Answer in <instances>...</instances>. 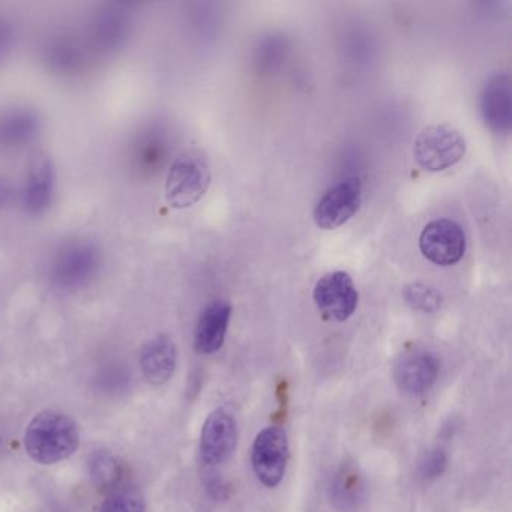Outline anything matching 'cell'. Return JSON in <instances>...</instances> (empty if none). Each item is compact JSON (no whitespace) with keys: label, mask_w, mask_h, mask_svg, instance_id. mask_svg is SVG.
<instances>
[{"label":"cell","mask_w":512,"mask_h":512,"mask_svg":"<svg viewBox=\"0 0 512 512\" xmlns=\"http://www.w3.org/2000/svg\"><path fill=\"white\" fill-rule=\"evenodd\" d=\"M103 256L88 239L64 242L50 259L49 281L59 292L74 293L85 289L97 278Z\"/></svg>","instance_id":"obj_2"},{"label":"cell","mask_w":512,"mask_h":512,"mask_svg":"<svg viewBox=\"0 0 512 512\" xmlns=\"http://www.w3.org/2000/svg\"><path fill=\"white\" fill-rule=\"evenodd\" d=\"M88 470L92 482L101 490H113L122 479L121 464L106 451H97L91 455Z\"/></svg>","instance_id":"obj_19"},{"label":"cell","mask_w":512,"mask_h":512,"mask_svg":"<svg viewBox=\"0 0 512 512\" xmlns=\"http://www.w3.org/2000/svg\"><path fill=\"white\" fill-rule=\"evenodd\" d=\"M238 437L239 427L235 412L227 406L212 410L200 433V460L208 467L226 463L238 446Z\"/></svg>","instance_id":"obj_6"},{"label":"cell","mask_w":512,"mask_h":512,"mask_svg":"<svg viewBox=\"0 0 512 512\" xmlns=\"http://www.w3.org/2000/svg\"><path fill=\"white\" fill-rule=\"evenodd\" d=\"M419 250L434 265L452 266L463 259L466 235L457 221L439 218L428 223L422 230Z\"/></svg>","instance_id":"obj_9"},{"label":"cell","mask_w":512,"mask_h":512,"mask_svg":"<svg viewBox=\"0 0 512 512\" xmlns=\"http://www.w3.org/2000/svg\"><path fill=\"white\" fill-rule=\"evenodd\" d=\"M89 44L70 32L50 35L43 44V62L56 76L74 77L88 67Z\"/></svg>","instance_id":"obj_11"},{"label":"cell","mask_w":512,"mask_h":512,"mask_svg":"<svg viewBox=\"0 0 512 512\" xmlns=\"http://www.w3.org/2000/svg\"><path fill=\"white\" fill-rule=\"evenodd\" d=\"M439 359L427 350H415L398 359L394 367L395 385L407 395L427 392L439 376Z\"/></svg>","instance_id":"obj_13"},{"label":"cell","mask_w":512,"mask_h":512,"mask_svg":"<svg viewBox=\"0 0 512 512\" xmlns=\"http://www.w3.org/2000/svg\"><path fill=\"white\" fill-rule=\"evenodd\" d=\"M331 502L341 512H355L365 500V482L358 466L343 463L332 478Z\"/></svg>","instance_id":"obj_18"},{"label":"cell","mask_w":512,"mask_h":512,"mask_svg":"<svg viewBox=\"0 0 512 512\" xmlns=\"http://www.w3.org/2000/svg\"><path fill=\"white\" fill-rule=\"evenodd\" d=\"M485 124L497 134L511 130V80L508 74L497 73L488 80L481 95Z\"/></svg>","instance_id":"obj_15"},{"label":"cell","mask_w":512,"mask_h":512,"mask_svg":"<svg viewBox=\"0 0 512 512\" xmlns=\"http://www.w3.org/2000/svg\"><path fill=\"white\" fill-rule=\"evenodd\" d=\"M16 190L7 176L0 175V209L8 208L14 202Z\"/></svg>","instance_id":"obj_24"},{"label":"cell","mask_w":512,"mask_h":512,"mask_svg":"<svg viewBox=\"0 0 512 512\" xmlns=\"http://www.w3.org/2000/svg\"><path fill=\"white\" fill-rule=\"evenodd\" d=\"M232 311V305L227 301L212 302L202 311L194 331V349L197 353L212 355L223 347Z\"/></svg>","instance_id":"obj_14"},{"label":"cell","mask_w":512,"mask_h":512,"mask_svg":"<svg viewBox=\"0 0 512 512\" xmlns=\"http://www.w3.org/2000/svg\"><path fill=\"white\" fill-rule=\"evenodd\" d=\"M14 37H16V32H14L11 23L5 19H0V61H4L5 56L10 53Z\"/></svg>","instance_id":"obj_23"},{"label":"cell","mask_w":512,"mask_h":512,"mask_svg":"<svg viewBox=\"0 0 512 512\" xmlns=\"http://www.w3.org/2000/svg\"><path fill=\"white\" fill-rule=\"evenodd\" d=\"M403 299L410 308L421 313H434L442 305L440 293L421 281L407 284L403 289Z\"/></svg>","instance_id":"obj_20"},{"label":"cell","mask_w":512,"mask_h":512,"mask_svg":"<svg viewBox=\"0 0 512 512\" xmlns=\"http://www.w3.org/2000/svg\"><path fill=\"white\" fill-rule=\"evenodd\" d=\"M449 458L445 449L433 448L422 455L421 460L418 461L416 473L418 478L424 482L434 481L445 473L448 467Z\"/></svg>","instance_id":"obj_21"},{"label":"cell","mask_w":512,"mask_h":512,"mask_svg":"<svg viewBox=\"0 0 512 512\" xmlns=\"http://www.w3.org/2000/svg\"><path fill=\"white\" fill-rule=\"evenodd\" d=\"M206 488L209 490V494L215 499H226L229 496V488H227L226 482L221 481L220 478H211L206 484Z\"/></svg>","instance_id":"obj_25"},{"label":"cell","mask_w":512,"mask_h":512,"mask_svg":"<svg viewBox=\"0 0 512 512\" xmlns=\"http://www.w3.org/2000/svg\"><path fill=\"white\" fill-rule=\"evenodd\" d=\"M55 181L52 158L41 149H34L26 163L25 182L22 188L25 211L32 215L46 212L55 196Z\"/></svg>","instance_id":"obj_10"},{"label":"cell","mask_w":512,"mask_h":512,"mask_svg":"<svg viewBox=\"0 0 512 512\" xmlns=\"http://www.w3.org/2000/svg\"><path fill=\"white\" fill-rule=\"evenodd\" d=\"M98 512H146V503L136 491H116L104 500Z\"/></svg>","instance_id":"obj_22"},{"label":"cell","mask_w":512,"mask_h":512,"mask_svg":"<svg viewBox=\"0 0 512 512\" xmlns=\"http://www.w3.org/2000/svg\"><path fill=\"white\" fill-rule=\"evenodd\" d=\"M178 364V349L169 335L149 340L140 352V368L151 385L160 386L172 379Z\"/></svg>","instance_id":"obj_16"},{"label":"cell","mask_w":512,"mask_h":512,"mask_svg":"<svg viewBox=\"0 0 512 512\" xmlns=\"http://www.w3.org/2000/svg\"><path fill=\"white\" fill-rule=\"evenodd\" d=\"M290 446L287 433L280 427H266L257 434L251 448V466L265 487L281 484L289 464Z\"/></svg>","instance_id":"obj_5"},{"label":"cell","mask_w":512,"mask_h":512,"mask_svg":"<svg viewBox=\"0 0 512 512\" xmlns=\"http://www.w3.org/2000/svg\"><path fill=\"white\" fill-rule=\"evenodd\" d=\"M466 154V140L451 125H431L416 137L413 157L425 172L437 173L460 163Z\"/></svg>","instance_id":"obj_4"},{"label":"cell","mask_w":512,"mask_h":512,"mask_svg":"<svg viewBox=\"0 0 512 512\" xmlns=\"http://www.w3.org/2000/svg\"><path fill=\"white\" fill-rule=\"evenodd\" d=\"M131 34V16L121 5H106L89 23V47L100 53H113L124 47Z\"/></svg>","instance_id":"obj_12"},{"label":"cell","mask_w":512,"mask_h":512,"mask_svg":"<svg viewBox=\"0 0 512 512\" xmlns=\"http://www.w3.org/2000/svg\"><path fill=\"white\" fill-rule=\"evenodd\" d=\"M41 128L40 113L31 107L14 106L0 112V149L28 145Z\"/></svg>","instance_id":"obj_17"},{"label":"cell","mask_w":512,"mask_h":512,"mask_svg":"<svg viewBox=\"0 0 512 512\" xmlns=\"http://www.w3.org/2000/svg\"><path fill=\"white\" fill-rule=\"evenodd\" d=\"M80 446V431L74 419L55 410L38 413L25 431V448L38 464L52 466L68 460Z\"/></svg>","instance_id":"obj_1"},{"label":"cell","mask_w":512,"mask_h":512,"mask_svg":"<svg viewBox=\"0 0 512 512\" xmlns=\"http://www.w3.org/2000/svg\"><path fill=\"white\" fill-rule=\"evenodd\" d=\"M314 304L326 320L346 322L358 308L359 293L347 272L335 271L317 281Z\"/></svg>","instance_id":"obj_8"},{"label":"cell","mask_w":512,"mask_h":512,"mask_svg":"<svg viewBox=\"0 0 512 512\" xmlns=\"http://www.w3.org/2000/svg\"><path fill=\"white\" fill-rule=\"evenodd\" d=\"M361 205V179H343L328 188L326 193L320 197L313 211L314 223L319 229H338L358 214Z\"/></svg>","instance_id":"obj_7"},{"label":"cell","mask_w":512,"mask_h":512,"mask_svg":"<svg viewBox=\"0 0 512 512\" xmlns=\"http://www.w3.org/2000/svg\"><path fill=\"white\" fill-rule=\"evenodd\" d=\"M211 179L208 154L200 148L187 149L175 158L167 173V203L173 209L191 208L205 197Z\"/></svg>","instance_id":"obj_3"}]
</instances>
